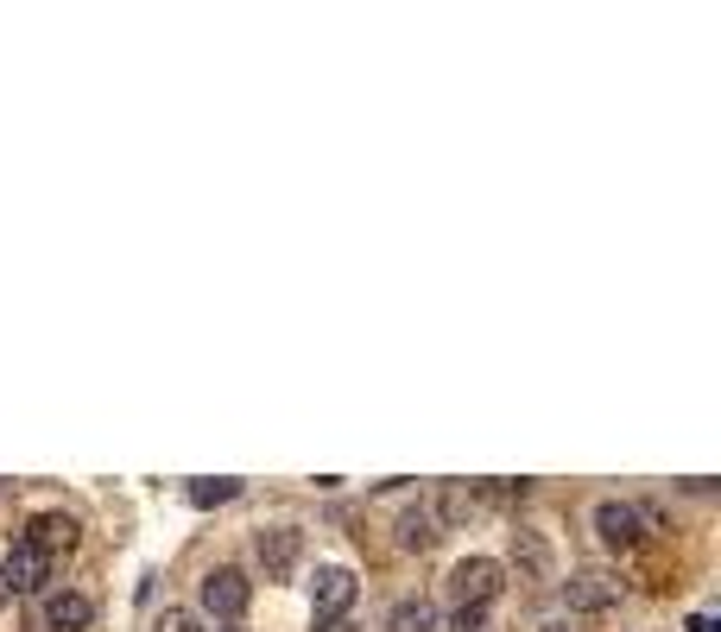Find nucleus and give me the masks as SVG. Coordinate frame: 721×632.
Returning <instances> with one entry per match:
<instances>
[{
    "label": "nucleus",
    "mask_w": 721,
    "mask_h": 632,
    "mask_svg": "<svg viewBox=\"0 0 721 632\" xmlns=\"http://www.w3.org/2000/svg\"><path fill=\"white\" fill-rule=\"evenodd\" d=\"M450 588H456V607H488V601H500L507 569H500L493 556H463V563L450 569Z\"/></svg>",
    "instance_id": "obj_1"
},
{
    "label": "nucleus",
    "mask_w": 721,
    "mask_h": 632,
    "mask_svg": "<svg viewBox=\"0 0 721 632\" xmlns=\"http://www.w3.org/2000/svg\"><path fill=\"white\" fill-rule=\"evenodd\" d=\"M247 601H254V581L241 576V569H209L203 576V613L209 620L234 627V620L247 613Z\"/></svg>",
    "instance_id": "obj_2"
},
{
    "label": "nucleus",
    "mask_w": 721,
    "mask_h": 632,
    "mask_svg": "<svg viewBox=\"0 0 721 632\" xmlns=\"http://www.w3.org/2000/svg\"><path fill=\"white\" fill-rule=\"evenodd\" d=\"M52 556L45 551H32L26 537H20V544H13V551L0 556V588H13V595H45V588H52Z\"/></svg>",
    "instance_id": "obj_3"
},
{
    "label": "nucleus",
    "mask_w": 721,
    "mask_h": 632,
    "mask_svg": "<svg viewBox=\"0 0 721 632\" xmlns=\"http://www.w3.org/2000/svg\"><path fill=\"white\" fill-rule=\"evenodd\" d=\"M595 531L608 551H640L645 544V512L633 500H601L595 506Z\"/></svg>",
    "instance_id": "obj_4"
},
{
    "label": "nucleus",
    "mask_w": 721,
    "mask_h": 632,
    "mask_svg": "<svg viewBox=\"0 0 721 632\" xmlns=\"http://www.w3.org/2000/svg\"><path fill=\"white\" fill-rule=\"evenodd\" d=\"M355 569H342V563H323L317 581H310V607H317V620H342L348 607H355Z\"/></svg>",
    "instance_id": "obj_5"
},
{
    "label": "nucleus",
    "mask_w": 721,
    "mask_h": 632,
    "mask_svg": "<svg viewBox=\"0 0 721 632\" xmlns=\"http://www.w3.org/2000/svg\"><path fill=\"white\" fill-rule=\"evenodd\" d=\"M259 569H266V576L273 581H285L291 576V569H298V556H304V531H291V525H266L259 531Z\"/></svg>",
    "instance_id": "obj_6"
},
{
    "label": "nucleus",
    "mask_w": 721,
    "mask_h": 632,
    "mask_svg": "<svg viewBox=\"0 0 721 632\" xmlns=\"http://www.w3.org/2000/svg\"><path fill=\"white\" fill-rule=\"evenodd\" d=\"M77 537H82V525L70 519V512H38V519L26 525V544H32V551H45L52 563L77 551Z\"/></svg>",
    "instance_id": "obj_7"
},
{
    "label": "nucleus",
    "mask_w": 721,
    "mask_h": 632,
    "mask_svg": "<svg viewBox=\"0 0 721 632\" xmlns=\"http://www.w3.org/2000/svg\"><path fill=\"white\" fill-rule=\"evenodd\" d=\"M564 601L576 607V613H601V607L620 601V581L601 576V569H576V576L564 581Z\"/></svg>",
    "instance_id": "obj_8"
},
{
    "label": "nucleus",
    "mask_w": 721,
    "mask_h": 632,
    "mask_svg": "<svg viewBox=\"0 0 721 632\" xmlns=\"http://www.w3.org/2000/svg\"><path fill=\"white\" fill-rule=\"evenodd\" d=\"M89 620H96V601L82 588H52L45 595V627L52 632H89Z\"/></svg>",
    "instance_id": "obj_9"
},
{
    "label": "nucleus",
    "mask_w": 721,
    "mask_h": 632,
    "mask_svg": "<svg viewBox=\"0 0 721 632\" xmlns=\"http://www.w3.org/2000/svg\"><path fill=\"white\" fill-rule=\"evenodd\" d=\"M437 537H443V525H437V512H431V500L406 506V519H399V544H406V551H431Z\"/></svg>",
    "instance_id": "obj_10"
},
{
    "label": "nucleus",
    "mask_w": 721,
    "mask_h": 632,
    "mask_svg": "<svg viewBox=\"0 0 721 632\" xmlns=\"http://www.w3.org/2000/svg\"><path fill=\"white\" fill-rule=\"evenodd\" d=\"M475 487H463V480H450V487H437V500H431V512H437V525H463L468 512H475Z\"/></svg>",
    "instance_id": "obj_11"
},
{
    "label": "nucleus",
    "mask_w": 721,
    "mask_h": 632,
    "mask_svg": "<svg viewBox=\"0 0 721 632\" xmlns=\"http://www.w3.org/2000/svg\"><path fill=\"white\" fill-rule=\"evenodd\" d=\"M392 632H437V607L431 601H399L392 607Z\"/></svg>",
    "instance_id": "obj_12"
},
{
    "label": "nucleus",
    "mask_w": 721,
    "mask_h": 632,
    "mask_svg": "<svg viewBox=\"0 0 721 632\" xmlns=\"http://www.w3.org/2000/svg\"><path fill=\"white\" fill-rule=\"evenodd\" d=\"M234 494H241V480L215 475V480H190V506H229Z\"/></svg>",
    "instance_id": "obj_13"
},
{
    "label": "nucleus",
    "mask_w": 721,
    "mask_h": 632,
    "mask_svg": "<svg viewBox=\"0 0 721 632\" xmlns=\"http://www.w3.org/2000/svg\"><path fill=\"white\" fill-rule=\"evenodd\" d=\"M525 494H532L525 480H488V487H475V500L481 506H519Z\"/></svg>",
    "instance_id": "obj_14"
},
{
    "label": "nucleus",
    "mask_w": 721,
    "mask_h": 632,
    "mask_svg": "<svg viewBox=\"0 0 721 632\" xmlns=\"http://www.w3.org/2000/svg\"><path fill=\"white\" fill-rule=\"evenodd\" d=\"M153 632H203V620H197L190 607H165V613L153 620Z\"/></svg>",
    "instance_id": "obj_15"
},
{
    "label": "nucleus",
    "mask_w": 721,
    "mask_h": 632,
    "mask_svg": "<svg viewBox=\"0 0 721 632\" xmlns=\"http://www.w3.org/2000/svg\"><path fill=\"white\" fill-rule=\"evenodd\" d=\"M481 613H488V607H456V613H450V627H456V632H481Z\"/></svg>",
    "instance_id": "obj_16"
},
{
    "label": "nucleus",
    "mask_w": 721,
    "mask_h": 632,
    "mask_svg": "<svg viewBox=\"0 0 721 632\" xmlns=\"http://www.w3.org/2000/svg\"><path fill=\"white\" fill-rule=\"evenodd\" d=\"M317 632H355L348 620H317Z\"/></svg>",
    "instance_id": "obj_17"
},
{
    "label": "nucleus",
    "mask_w": 721,
    "mask_h": 632,
    "mask_svg": "<svg viewBox=\"0 0 721 632\" xmlns=\"http://www.w3.org/2000/svg\"><path fill=\"white\" fill-rule=\"evenodd\" d=\"M229 632H234V627H229Z\"/></svg>",
    "instance_id": "obj_18"
}]
</instances>
